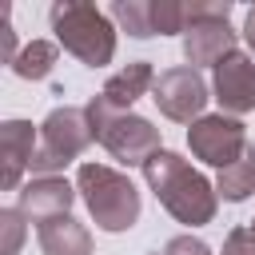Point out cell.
I'll return each mask as SVG.
<instances>
[{
    "label": "cell",
    "instance_id": "obj_1",
    "mask_svg": "<svg viewBox=\"0 0 255 255\" xmlns=\"http://www.w3.org/2000/svg\"><path fill=\"white\" fill-rule=\"evenodd\" d=\"M147 179L151 187L159 191V199L183 219V223H203L211 215V195H207V183L179 159V155H167V151H155L147 163Z\"/></svg>",
    "mask_w": 255,
    "mask_h": 255
},
{
    "label": "cell",
    "instance_id": "obj_2",
    "mask_svg": "<svg viewBox=\"0 0 255 255\" xmlns=\"http://www.w3.org/2000/svg\"><path fill=\"white\" fill-rule=\"evenodd\" d=\"M52 24H56L60 44L72 56H80L84 64L96 68V64H108L112 60V48H116L112 24L92 4H56L52 8Z\"/></svg>",
    "mask_w": 255,
    "mask_h": 255
},
{
    "label": "cell",
    "instance_id": "obj_3",
    "mask_svg": "<svg viewBox=\"0 0 255 255\" xmlns=\"http://www.w3.org/2000/svg\"><path fill=\"white\" fill-rule=\"evenodd\" d=\"M80 187H84V199H88V207H92V215H96V223H100L104 231H124V227H131V219L139 215V195H135V187H131L124 175L108 171V167L84 163V167H80Z\"/></svg>",
    "mask_w": 255,
    "mask_h": 255
},
{
    "label": "cell",
    "instance_id": "obj_4",
    "mask_svg": "<svg viewBox=\"0 0 255 255\" xmlns=\"http://www.w3.org/2000/svg\"><path fill=\"white\" fill-rule=\"evenodd\" d=\"M187 60L203 64V60H223L231 48V32H227V4L219 8H187Z\"/></svg>",
    "mask_w": 255,
    "mask_h": 255
},
{
    "label": "cell",
    "instance_id": "obj_5",
    "mask_svg": "<svg viewBox=\"0 0 255 255\" xmlns=\"http://www.w3.org/2000/svg\"><path fill=\"white\" fill-rule=\"evenodd\" d=\"M92 135H100L120 163H147L143 151L155 147L151 124H147V120H135V116H116V120H108V124H104V120H92Z\"/></svg>",
    "mask_w": 255,
    "mask_h": 255
},
{
    "label": "cell",
    "instance_id": "obj_6",
    "mask_svg": "<svg viewBox=\"0 0 255 255\" xmlns=\"http://www.w3.org/2000/svg\"><path fill=\"white\" fill-rule=\"evenodd\" d=\"M76 128H84V112H76V108H64V112H52L48 116V124H44V151L36 155V163L32 167H56V163H68L88 139H92V131H76Z\"/></svg>",
    "mask_w": 255,
    "mask_h": 255
},
{
    "label": "cell",
    "instance_id": "obj_7",
    "mask_svg": "<svg viewBox=\"0 0 255 255\" xmlns=\"http://www.w3.org/2000/svg\"><path fill=\"white\" fill-rule=\"evenodd\" d=\"M191 147L215 163V167H231L235 163V151H243V128L235 120H223V116H211V120H199L191 128Z\"/></svg>",
    "mask_w": 255,
    "mask_h": 255
},
{
    "label": "cell",
    "instance_id": "obj_8",
    "mask_svg": "<svg viewBox=\"0 0 255 255\" xmlns=\"http://www.w3.org/2000/svg\"><path fill=\"white\" fill-rule=\"evenodd\" d=\"M203 100H207V92H203V80L195 76V68H175L155 80V104L171 120H187L191 112L203 108Z\"/></svg>",
    "mask_w": 255,
    "mask_h": 255
},
{
    "label": "cell",
    "instance_id": "obj_9",
    "mask_svg": "<svg viewBox=\"0 0 255 255\" xmlns=\"http://www.w3.org/2000/svg\"><path fill=\"white\" fill-rule=\"evenodd\" d=\"M215 92L219 104L231 112H247L255 108V64L247 56H227L215 64Z\"/></svg>",
    "mask_w": 255,
    "mask_h": 255
},
{
    "label": "cell",
    "instance_id": "obj_10",
    "mask_svg": "<svg viewBox=\"0 0 255 255\" xmlns=\"http://www.w3.org/2000/svg\"><path fill=\"white\" fill-rule=\"evenodd\" d=\"M68 199H72V191H68L64 179H36V183L24 187L20 211H28V215H36V219L44 223V219H52V215H64V211H68Z\"/></svg>",
    "mask_w": 255,
    "mask_h": 255
},
{
    "label": "cell",
    "instance_id": "obj_11",
    "mask_svg": "<svg viewBox=\"0 0 255 255\" xmlns=\"http://www.w3.org/2000/svg\"><path fill=\"white\" fill-rule=\"evenodd\" d=\"M40 243L48 255H88V235L68 215H52L40 223Z\"/></svg>",
    "mask_w": 255,
    "mask_h": 255
},
{
    "label": "cell",
    "instance_id": "obj_12",
    "mask_svg": "<svg viewBox=\"0 0 255 255\" xmlns=\"http://www.w3.org/2000/svg\"><path fill=\"white\" fill-rule=\"evenodd\" d=\"M24 163H36L32 159V124L12 120V124H4V187H16Z\"/></svg>",
    "mask_w": 255,
    "mask_h": 255
},
{
    "label": "cell",
    "instance_id": "obj_13",
    "mask_svg": "<svg viewBox=\"0 0 255 255\" xmlns=\"http://www.w3.org/2000/svg\"><path fill=\"white\" fill-rule=\"evenodd\" d=\"M147 84H151V68H147V64H131L128 72H120V76L108 80V88H104L100 100H104L108 108H124V104H131Z\"/></svg>",
    "mask_w": 255,
    "mask_h": 255
},
{
    "label": "cell",
    "instance_id": "obj_14",
    "mask_svg": "<svg viewBox=\"0 0 255 255\" xmlns=\"http://www.w3.org/2000/svg\"><path fill=\"white\" fill-rule=\"evenodd\" d=\"M52 64H56V48L44 44V40H32V44L12 60V72L24 76V80H40V76L52 72Z\"/></svg>",
    "mask_w": 255,
    "mask_h": 255
},
{
    "label": "cell",
    "instance_id": "obj_15",
    "mask_svg": "<svg viewBox=\"0 0 255 255\" xmlns=\"http://www.w3.org/2000/svg\"><path fill=\"white\" fill-rule=\"evenodd\" d=\"M219 187H223L227 199H243L247 191H255V151H243V163H239V167L231 163V167L223 171Z\"/></svg>",
    "mask_w": 255,
    "mask_h": 255
},
{
    "label": "cell",
    "instance_id": "obj_16",
    "mask_svg": "<svg viewBox=\"0 0 255 255\" xmlns=\"http://www.w3.org/2000/svg\"><path fill=\"white\" fill-rule=\"evenodd\" d=\"M4 223H8V251H16V243H20V227H16V211H4Z\"/></svg>",
    "mask_w": 255,
    "mask_h": 255
},
{
    "label": "cell",
    "instance_id": "obj_17",
    "mask_svg": "<svg viewBox=\"0 0 255 255\" xmlns=\"http://www.w3.org/2000/svg\"><path fill=\"white\" fill-rule=\"evenodd\" d=\"M247 44H251V48H255V8H251V12H247Z\"/></svg>",
    "mask_w": 255,
    "mask_h": 255
}]
</instances>
